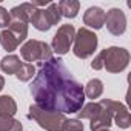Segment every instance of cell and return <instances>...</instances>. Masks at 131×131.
<instances>
[{
	"label": "cell",
	"instance_id": "22",
	"mask_svg": "<svg viewBox=\"0 0 131 131\" xmlns=\"http://www.w3.org/2000/svg\"><path fill=\"white\" fill-rule=\"evenodd\" d=\"M45 11H46V16H48V19H49V22H51V26H52V25H57V23L60 22L62 13H60L57 3H49Z\"/></svg>",
	"mask_w": 131,
	"mask_h": 131
},
{
	"label": "cell",
	"instance_id": "11",
	"mask_svg": "<svg viewBox=\"0 0 131 131\" xmlns=\"http://www.w3.org/2000/svg\"><path fill=\"white\" fill-rule=\"evenodd\" d=\"M36 6H32L31 3H20L17 6H14L11 11H9V16L13 20H20V22H25L28 23L32 17V14L36 13Z\"/></svg>",
	"mask_w": 131,
	"mask_h": 131
},
{
	"label": "cell",
	"instance_id": "21",
	"mask_svg": "<svg viewBox=\"0 0 131 131\" xmlns=\"http://www.w3.org/2000/svg\"><path fill=\"white\" fill-rule=\"evenodd\" d=\"M34 76H36V68H34V65H31V63H22L20 70H19L17 74H16V77H17L20 82H28V80H31Z\"/></svg>",
	"mask_w": 131,
	"mask_h": 131
},
{
	"label": "cell",
	"instance_id": "15",
	"mask_svg": "<svg viewBox=\"0 0 131 131\" xmlns=\"http://www.w3.org/2000/svg\"><path fill=\"white\" fill-rule=\"evenodd\" d=\"M29 23H32V26L36 29H39V31H48L51 28V22H49V19L46 16V11L45 9H39V8L32 14Z\"/></svg>",
	"mask_w": 131,
	"mask_h": 131
},
{
	"label": "cell",
	"instance_id": "17",
	"mask_svg": "<svg viewBox=\"0 0 131 131\" xmlns=\"http://www.w3.org/2000/svg\"><path fill=\"white\" fill-rule=\"evenodd\" d=\"M83 93H85V96L88 99H97V97H100L102 93H103V83H102V80L100 79H91L85 85Z\"/></svg>",
	"mask_w": 131,
	"mask_h": 131
},
{
	"label": "cell",
	"instance_id": "12",
	"mask_svg": "<svg viewBox=\"0 0 131 131\" xmlns=\"http://www.w3.org/2000/svg\"><path fill=\"white\" fill-rule=\"evenodd\" d=\"M22 63L23 62H20V59L17 56L9 54V56H6V57L2 59V62H0V68H2V71L6 73V74H14L16 76L17 71L22 67Z\"/></svg>",
	"mask_w": 131,
	"mask_h": 131
},
{
	"label": "cell",
	"instance_id": "25",
	"mask_svg": "<svg viewBox=\"0 0 131 131\" xmlns=\"http://www.w3.org/2000/svg\"><path fill=\"white\" fill-rule=\"evenodd\" d=\"M3 86H5V79H3V76H0V91L3 90Z\"/></svg>",
	"mask_w": 131,
	"mask_h": 131
},
{
	"label": "cell",
	"instance_id": "19",
	"mask_svg": "<svg viewBox=\"0 0 131 131\" xmlns=\"http://www.w3.org/2000/svg\"><path fill=\"white\" fill-rule=\"evenodd\" d=\"M102 110V105L99 103V102H91V103H86V105H83L80 110H79V120H82V119H88V120H91L99 111Z\"/></svg>",
	"mask_w": 131,
	"mask_h": 131
},
{
	"label": "cell",
	"instance_id": "6",
	"mask_svg": "<svg viewBox=\"0 0 131 131\" xmlns=\"http://www.w3.org/2000/svg\"><path fill=\"white\" fill-rule=\"evenodd\" d=\"M74 36H76V28L73 25H70V23L62 25L52 37L51 49L54 52H57L59 56H65L73 46Z\"/></svg>",
	"mask_w": 131,
	"mask_h": 131
},
{
	"label": "cell",
	"instance_id": "8",
	"mask_svg": "<svg viewBox=\"0 0 131 131\" xmlns=\"http://www.w3.org/2000/svg\"><path fill=\"white\" fill-rule=\"evenodd\" d=\"M105 25L113 36H122L126 29L125 13L119 8H111L108 13H105Z\"/></svg>",
	"mask_w": 131,
	"mask_h": 131
},
{
	"label": "cell",
	"instance_id": "13",
	"mask_svg": "<svg viewBox=\"0 0 131 131\" xmlns=\"http://www.w3.org/2000/svg\"><path fill=\"white\" fill-rule=\"evenodd\" d=\"M59 5V9L62 13V17H67V19H74L79 14L80 9V3L77 0H62Z\"/></svg>",
	"mask_w": 131,
	"mask_h": 131
},
{
	"label": "cell",
	"instance_id": "4",
	"mask_svg": "<svg viewBox=\"0 0 131 131\" xmlns=\"http://www.w3.org/2000/svg\"><path fill=\"white\" fill-rule=\"evenodd\" d=\"M97 48V36L94 31L88 28H80L76 31L74 42H73V52L79 59H88L90 56L94 54Z\"/></svg>",
	"mask_w": 131,
	"mask_h": 131
},
{
	"label": "cell",
	"instance_id": "18",
	"mask_svg": "<svg viewBox=\"0 0 131 131\" xmlns=\"http://www.w3.org/2000/svg\"><path fill=\"white\" fill-rule=\"evenodd\" d=\"M0 45H2L8 52H13L14 49H17V46L20 43L17 42V39L13 36V32L9 29H3L0 32Z\"/></svg>",
	"mask_w": 131,
	"mask_h": 131
},
{
	"label": "cell",
	"instance_id": "9",
	"mask_svg": "<svg viewBox=\"0 0 131 131\" xmlns=\"http://www.w3.org/2000/svg\"><path fill=\"white\" fill-rule=\"evenodd\" d=\"M83 23L86 25L85 28H93V29H100L105 25V11L100 6H91L85 11L83 14Z\"/></svg>",
	"mask_w": 131,
	"mask_h": 131
},
{
	"label": "cell",
	"instance_id": "5",
	"mask_svg": "<svg viewBox=\"0 0 131 131\" xmlns=\"http://www.w3.org/2000/svg\"><path fill=\"white\" fill-rule=\"evenodd\" d=\"M20 54L26 60V63L32 65V62H37L39 65H42V63L48 62L52 57V49H51V46L46 42H42V40H28L20 48Z\"/></svg>",
	"mask_w": 131,
	"mask_h": 131
},
{
	"label": "cell",
	"instance_id": "24",
	"mask_svg": "<svg viewBox=\"0 0 131 131\" xmlns=\"http://www.w3.org/2000/svg\"><path fill=\"white\" fill-rule=\"evenodd\" d=\"M11 23V16L8 13V9H5L3 6H0V28H6Z\"/></svg>",
	"mask_w": 131,
	"mask_h": 131
},
{
	"label": "cell",
	"instance_id": "14",
	"mask_svg": "<svg viewBox=\"0 0 131 131\" xmlns=\"http://www.w3.org/2000/svg\"><path fill=\"white\" fill-rule=\"evenodd\" d=\"M17 113V103L11 96H0V117H14Z\"/></svg>",
	"mask_w": 131,
	"mask_h": 131
},
{
	"label": "cell",
	"instance_id": "20",
	"mask_svg": "<svg viewBox=\"0 0 131 131\" xmlns=\"http://www.w3.org/2000/svg\"><path fill=\"white\" fill-rule=\"evenodd\" d=\"M0 131H23V125L14 117H0Z\"/></svg>",
	"mask_w": 131,
	"mask_h": 131
},
{
	"label": "cell",
	"instance_id": "26",
	"mask_svg": "<svg viewBox=\"0 0 131 131\" xmlns=\"http://www.w3.org/2000/svg\"><path fill=\"white\" fill-rule=\"evenodd\" d=\"M102 131H111V129H102Z\"/></svg>",
	"mask_w": 131,
	"mask_h": 131
},
{
	"label": "cell",
	"instance_id": "1",
	"mask_svg": "<svg viewBox=\"0 0 131 131\" xmlns=\"http://www.w3.org/2000/svg\"><path fill=\"white\" fill-rule=\"evenodd\" d=\"M29 91L36 106L46 111L71 114L79 113L85 103L83 86L59 57L39 65Z\"/></svg>",
	"mask_w": 131,
	"mask_h": 131
},
{
	"label": "cell",
	"instance_id": "3",
	"mask_svg": "<svg viewBox=\"0 0 131 131\" xmlns=\"http://www.w3.org/2000/svg\"><path fill=\"white\" fill-rule=\"evenodd\" d=\"M28 117L36 120L39 123V126L46 129V131H62V125H63L65 119H67L65 114H62V113L46 111V110H42L36 105L29 106Z\"/></svg>",
	"mask_w": 131,
	"mask_h": 131
},
{
	"label": "cell",
	"instance_id": "7",
	"mask_svg": "<svg viewBox=\"0 0 131 131\" xmlns=\"http://www.w3.org/2000/svg\"><path fill=\"white\" fill-rule=\"evenodd\" d=\"M99 103L110 111L113 120L116 122V125L119 128H123V129L129 128V123H131L129 113H128L126 106L122 102H116V100H111V99H102Z\"/></svg>",
	"mask_w": 131,
	"mask_h": 131
},
{
	"label": "cell",
	"instance_id": "16",
	"mask_svg": "<svg viewBox=\"0 0 131 131\" xmlns=\"http://www.w3.org/2000/svg\"><path fill=\"white\" fill-rule=\"evenodd\" d=\"M8 29L13 32V36L17 39L19 43H22L26 39V36H28V23L20 22V20H13L11 19V23H9Z\"/></svg>",
	"mask_w": 131,
	"mask_h": 131
},
{
	"label": "cell",
	"instance_id": "23",
	"mask_svg": "<svg viewBox=\"0 0 131 131\" xmlns=\"http://www.w3.org/2000/svg\"><path fill=\"white\" fill-rule=\"evenodd\" d=\"M62 131H83V123L79 119H65Z\"/></svg>",
	"mask_w": 131,
	"mask_h": 131
},
{
	"label": "cell",
	"instance_id": "10",
	"mask_svg": "<svg viewBox=\"0 0 131 131\" xmlns=\"http://www.w3.org/2000/svg\"><path fill=\"white\" fill-rule=\"evenodd\" d=\"M90 122H91L90 123V129L91 131H102V129H110V126L113 125V117H111L110 111L102 106V110Z\"/></svg>",
	"mask_w": 131,
	"mask_h": 131
},
{
	"label": "cell",
	"instance_id": "2",
	"mask_svg": "<svg viewBox=\"0 0 131 131\" xmlns=\"http://www.w3.org/2000/svg\"><path fill=\"white\" fill-rule=\"evenodd\" d=\"M103 68L108 73H122L129 63V52L120 46H110L99 52Z\"/></svg>",
	"mask_w": 131,
	"mask_h": 131
}]
</instances>
